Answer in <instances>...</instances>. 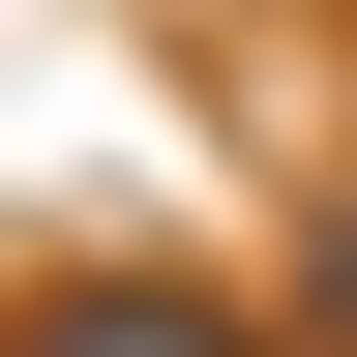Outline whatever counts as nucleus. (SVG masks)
<instances>
[{"mask_svg":"<svg viewBox=\"0 0 357 357\" xmlns=\"http://www.w3.org/2000/svg\"><path fill=\"white\" fill-rule=\"evenodd\" d=\"M60 357H208V328H60Z\"/></svg>","mask_w":357,"mask_h":357,"instance_id":"f257e3e1","label":"nucleus"}]
</instances>
